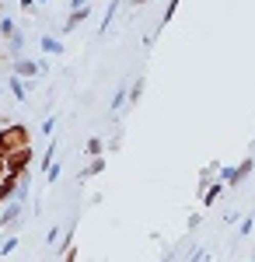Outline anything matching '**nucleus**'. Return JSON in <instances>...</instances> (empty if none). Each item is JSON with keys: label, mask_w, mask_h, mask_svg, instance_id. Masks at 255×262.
<instances>
[{"label": "nucleus", "mask_w": 255, "mask_h": 262, "mask_svg": "<svg viewBox=\"0 0 255 262\" xmlns=\"http://www.w3.org/2000/svg\"><path fill=\"white\" fill-rule=\"evenodd\" d=\"M25 147H32V133L25 129V122H7V126H0V158L7 161L14 150H25Z\"/></svg>", "instance_id": "obj_1"}, {"label": "nucleus", "mask_w": 255, "mask_h": 262, "mask_svg": "<svg viewBox=\"0 0 255 262\" xmlns=\"http://www.w3.org/2000/svg\"><path fill=\"white\" fill-rule=\"evenodd\" d=\"M252 168H255V161H252V158H245V161L235 164V168H224V164H220V168H217V175H220L224 185H238L245 175H252Z\"/></svg>", "instance_id": "obj_2"}, {"label": "nucleus", "mask_w": 255, "mask_h": 262, "mask_svg": "<svg viewBox=\"0 0 255 262\" xmlns=\"http://www.w3.org/2000/svg\"><path fill=\"white\" fill-rule=\"evenodd\" d=\"M32 158H35V147L14 150V154L7 158V175H28V168H32Z\"/></svg>", "instance_id": "obj_3"}, {"label": "nucleus", "mask_w": 255, "mask_h": 262, "mask_svg": "<svg viewBox=\"0 0 255 262\" xmlns=\"http://www.w3.org/2000/svg\"><path fill=\"white\" fill-rule=\"evenodd\" d=\"M42 67L35 60H25V56H18V60L11 63V74H14V77H21V81H28V77H35V74H39Z\"/></svg>", "instance_id": "obj_4"}, {"label": "nucleus", "mask_w": 255, "mask_h": 262, "mask_svg": "<svg viewBox=\"0 0 255 262\" xmlns=\"http://www.w3.org/2000/svg\"><path fill=\"white\" fill-rule=\"evenodd\" d=\"M18 217H21V203H18V200H11L7 206H4V210H0V231H7V227L18 221Z\"/></svg>", "instance_id": "obj_5"}, {"label": "nucleus", "mask_w": 255, "mask_h": 262, "mask_svg": "<svg viewBox=\"0 0 255 262\" xmlns=\"http://www.w3.org/2000/svg\"><path fill=\"white\" fill-rule=\"evenodd\" d=\"M224 189H227V185H224L220 179H217V182H210V185L203 189V206H214V203L220 200V192H224Z\"/></svg>", "instance_id": "obj_6"}, {"label": "nucleus", "mask_w": 255, "mask_h": 262, "mask_svg": "<svg viewBox=\"0 0 255 262\" xmlns=\"http://www.w3.org/2000/svg\"><path fill=\"white\" fill-rule=\"evenodd\" d=\"M91 18V7H80V11H70V18H67V25H63V32H74L80 21Z\"/></svg>", "instance_id": "obj_7"}, {"label": "nucleus", "mask_w": 255, "mask_h": 262, "mask_svg": "<svg viewBox=\"0 0 255 262\" xmlns=\"http://www.w3.org/2000/svg\"><path fill=\"white\" fill-rule=\"evenodd\" d=\"M42 53H46V56H63V42L46 35V39H42Z\"/></svg>", "instance_id": "obj_8"}, {"label": "nucleus", "mask_w": 255, "mask_h": 262, "mask_svg": "<svg viewBox=\"0 0 255 262\" xmlns=\"http://www.w3.org/2000/svg\"><path fill=\"white\" fill-rule=\"evenodd\" d=\"M122 105H130V88H119L116 95H112V101H109V108H112V112H119Z\"/></svg>", "instance_id": "obj_9"}, {"label": "nucleus", "mask_w": 255, "mask_h": 262, "mask_svg": "<svg viewBox=\"0 0 255 262\" xmlns=\"http://www.w3.org/2000/svg\"><path fill=\"white\" fill-rule=\"evenodd\" d=\"M7 49H11V56L18 60V56H21V49H25V35H21V32H14V35H7Z\"/></svg>", "instance_id": "obj_10"}, {"label": "nucleus", "mask_w": 255, "mask_h": 262, "mask_svg": "<svg viewBox=\"0 0 255 262\" xmlns=\"http://www.w3.org/2000/svg\"><path fill=\"white\" fill-rule=\"evenodd\" d=\"M84 154H88V158H105V143H101V137H91Z\"/></svg>", "instance_id": "obj_11"}, {"label": "nucleus", "mask_w": 255, "mask_h": 262, "mask_svg": "<svg viewBox=\"0 0 255 262\" xmlns=\"http://www.w3.org/2000/svg\"><path fill=\"white\" fill-rule=\"evenodd\" d=\"M7 88H11V95H14L18 101H25V84H21V77L11 74V77H7Z\"/></svg>", "instance_id": "obj_12"}, {"label": "nucleus", "mask_w": 255, "mask_h": 262, "mask_svg": "<svg viewBox=\"0 0 255 262\" xmlns=\"http://www.w3.org/2000/svg\"><path fill=\"white\" fill-rule=\"evenodd\" d=\"M53 164H56V140H49V150L42 154V171H49Z\"/></svg>", "instance_id": "obj_13"}, {"label": "nucleus", "mask_w": 255, "mask_h": 262, "mask_svg": "<svg viewBox=\"0 0 255 262\" xmlns=\"http://www.w3.org/2000/svg\"><path fill=\"white\" fill-rule=\"evenodd\" d=\"M18 234H14V238H4V245H0V259H4V255H11V252H14V248H18Z\"/></svg>", "instance_id": "obj_14"}, {"label": "nucleus", "mask_w": 255, "mask_h": 262, "mask_svg": "<svg viewBox=\"0 0 255 262\" xmlns=\"http://www.w3.org/2000/svg\"><path fill=\"white\" fill-rule=\"evenodd\" d=\"M175 11H178V0H168V11L161 14V25H168V21L175 18Z\"/></svg>", "instance_id": "obj_15"}, {"label": "nucleus", "mask_w": 255, "mask_h": 262, "mask_svg": "<svg viewBox=\"0 0 255 262\" xmlns=\"http://www.w3.org/2000/svg\"><path fill=\"white\" fill-rule=\"evenodd\" d=\"M140 91H143V81H133V88H130V105L140 101Z\"/></svg>", "instance_id": "obj_16"}, {"label": "nucleus", "mask_w": 255, "mask_h": 262, "mask_svg": "<svg viewBox=\"0 0 255 262\" xmlns=\"http://www.w3.org/2000/svg\"><path fill=\"white\" fill-rule=\"evenodd\" d=\"M59 171H63V164L56 161V164H53V168H49V171H46V182H49V185H53V182L59 179Z\"/></svg>", "instance_id": "obj_17"}, {"label": "nucleus", "mask_w": 255, "mask_h": 262, "mask_svg": "<svg viewBox=\"0 0 255 262\" xmlns=\"http://www.w3.org/2000/svg\"><path fill=\"white\" fill-rule=\"evenodd\" d=\"M0 32H4V35H14V32H18V25H14L11 18H4V21H0Z\"/></svg>", "instance_id": "obj_18"}, {"label": "nucleus", "mask_w": 255, "mask_h": 262, "mask_svg": "<svg viewBox=\"0 0 255 262\" xmlns=\"http://www.w3.org/2000/svg\"><path fill=\"white\" fill-rule=\"evenodd\" d=\"M42 133L53 140V133H56V119H46V122H42Z\"/></svg>", "instance_id": "obj_19"}, {"label": "nucleus", "mask_w": 255, "mask_h": 262, "mask_svg": "<svg viewBox=\"0 0 255 262\" xmlns=\"http://www.w3.org/2000/svg\"><path fill=\"white\" fill-rule=\"evenodd\" d=\"M59 234H63L59 227H49V234H46V245H56V238H59Z\"/></svg>", "instance_id": "obj_20"}, {"label": "nucleus", "mask_w": 255, "mask_h": 262, "mask_svg": "<svg viewBox=\"0 0 255 262\" xmlns=\"http://www.w3.org/2000/svg\"><path fill=\"white\" fill-rule=\"evenodd\" d=\"M203 259H206V248H196V252H193L185 262H203Z\"/></svg>", "instance_id": "obj_21"}, {"label": "nucleus", "mask_w": 255, "mask_h": 262, "mask_svg": "<svg viewBox=\"0 0 255 262\" xmlns=\"http://www.w3.org/2000/svg\"><path fill=\"white\" fill-rule=\"evenodd\" d=\"M238 234H252V217H245V221H241V227H238Z\"/></svg>", "instance_id": "obj_22"}, {"label": "nucleus", "mask_w": 255, "mask_h": 262, "mask_svg": "<svg viewBox=\"0 0 255 262\" xmlns=\"http://www.w3.org/2000/svg\"><path fill=\"white\" fill-rule=\"evenodd\" d=\"M63 262H77V248H67L63 252Z\"/></svg>", "instance_id": "obj_23"}, {"label": "nucleus", "mask_w": 255, "mask_h": 262, "mask_svg": "<svg viewBox=\"0 0 255 262\" xmlns=\"http://www.w3.org/2000/svg\"><path fill=\"white\" fill-rule=\"evenodd\" d=\"M21 7H25V11H35L39 4H35V0H21Z\"/></svg>", "instance_id": "obj_24"}, {"label": "nucleus", "mask_w": 255, "mask_h": 262, "mask_svg": "<svg viewBox=\"0 0 255 262\" xmlns=\"http://www.w3.org/2000/svg\"><path fill=\"white\" fill-rule=\"evenodd\" d=\"M4 175H7V161L0 158V179H4Z\"/></svg>", "instance_id": "obj_25"}, {"label": "nucleus", "mask_w": 255, "mask_h": 262, "mask_svg": "<svg viewBox=\"0 0 255 262\" xmlns=\"http://www.w3.org/2000/svg\"><path fill=\"white\" fill-rule=\"evenodd\" d=\"M130 4H133V7H143V4H147V0H130Z\"/></svg>", "instance_id": "obj_26"}, {"label": "nucleus", "mask_w": 255, "mask_h": 262, "mask_svg": "<svg viewBox=\"0 0 255 262\" xmlns=\"http://www.w3.org/2000/svg\"><path fill=\"white\" fill-rule=\"evenodd\" d=\"M35 4H49V0H35Z\"/></svg>", "instance_id": "obj_27"}, {"label": "nucleus", "mask_w": 255, "mask_h": 262, "mask_svg": "<svg viewBox=\"0 0 255 262\" xmlns=\"http://www.w3.org/2000/svg\"><path fill=\"white\" fill-rule=\"evenodd\" d=\"M0 4H7V0H0Z\"/></svg>", "instance_id": "obj_28"}, {"label": "nucleus", "mask_w": 255, "mask_h": 262, "mask_svg": "<svg viewBox=\"0 0 255 262\" xmlns=\"http://www.w3.org/2000/svg\"><path fill=\"white\" fill-rule=\"evenodd\" d=\"M0 35H4V32H0Z\"/></svg>", "instance_id": "obj_29"}]
</instances>
